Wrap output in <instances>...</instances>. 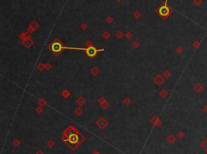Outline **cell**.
Listing matches in <instances>:
<instances>
[{
	"mask_svg": "<svg viewBox=\"0 0 207 154\" xmlns=\"http://www.w3.org/2000/svg\"><path fill=\"white\" fill-rule=\"evenodd\" d=\"M118 1H120V0H118Z\"/></svg>",
	"mask_w": 207,
	"mask_h": 154,
	"instance_id": "11",
	"label": "cell"
},
{
	"mask_svg": "<svg viewBox=\"0 0 207 154\" xmlns=\"http://www.w3.org/2000/svg\"><path fill=\"white\" fill-rule=\"evenodd\" d=\"M66 47H65V46H63L62 44L59 42V41H54V43L52 44V47H51V49L53 52H54V53H59L62 50L66 49Z\"/></svg>",
	"mask_w": 207,
	"mask_h": 154,
	"instance_id": "4",
	"label": "cell"
},
{
	"mask_svg": "<svg viewBox=\"0 0 207 154\" xmlns=\"http://www.w3.org/2000/svg\"><path fill=\"white\" fill-rule=\"evenodd\" d=\"M179 136H180V138H182L184 136V133L183 132H180V133H179Z\"/></svg>",
	"mask_w": 207,
	"mask_h": 154,
	"instance_id": "9",
	"label": "cell"
},
{
	"mask_svg": "<svg viewBox=\"0 0 207 154\" xmlns=\"http://www.w3.org/2000/svg\"><path fill=\"white\" fill-rule=\"evenodd\" d=\"M95 154H98V153H95Z\"/></svg>",
	"mask_w": 207,
	"mask_h": 154,
	"instance_id": "10",
	"label": "cell"
},
{
	"mask_svg": "<svg viewBox=\"0 0 207 154\" xmlns=\"http://www.w3.org/2000/svg\"><path fill=\"white\" fill-rule=\"evenodd\" d=\"M193 46L195 49H197V48L200 47V43L199 42H195L193 45Z\"/></svg>",
	"mask_w": 207,
	"mask_h": 154,
	"instance_id": "7",
	"label": "cell"
},
{
	"mask_svg": "<svg viewBox=\"0 0 207 154\" xmlns=\"http://www.w3.org/2000/svg\"><path fill=\"white\" fill-rule=\"evenodd\" d=\"M201 148L203 149V151L205 153H207V138L205 139L201 143Z\"/></svg>",
	"mask_w": 207,
	"mask_h": 154,
	"instance_id": "6",
	"label": "cell"
},
{
	"mask_svg": "<svg viewBox=\"0 0 207 154\" xmlns=\"http://www.w3.org/2000/svg\"><path fill=\"white\" fill-rule=\"evenodd\" d=\"M202 109H203V111L205 112V113H207V104L204 105L203 107H202Z\"/></svg>",
	"mask_w": 207,
	"mask_h": 154,
	"instance_id": "8",
	"label": "cell"
},
{
	"mask_svg": "<svg viewBox=\"0 0 207 154\" xmlns=\"http://www.w3.org/2000/svg\"><path fill=\"white\" fill-rule=\"evenodd\" d=\"M157 12L162 18L166 19L172 14V9L167 5V0H165L164 3L158 8Z\"/></svg>",
	"mask_w": 207,
	"mask_h": 154,
	"instance_id": "2",
	"label": "cell"
},
{
	"mask_svg": "<svg viewBox=\"0 0 207 154\" xmlns=\"http://www.w3.org/2000/svg\"><path fill=\"white\" fill-rule=\"evenodd\" d=\"M193 89H194V90L197 92V93H201V92H203L205 87H204V86L201 83H197L193 86Z\"/></svg>",
	"mask_w": 207,
	"mask_h": 154,
	"instance_id": "5",
	"label": "cell"
},
{
	"mask_svg": "<svg viewBox=\"0 0 207 154\" xmlns=\"http://www.w3.org/2000/svg\"><path fill=\"white\" fill-rule=\"evenodd\" d=\"M79 50H83V51L86 52V53H87V56L90 57H95L96 54H97L98 52L102 51L103 49L98 50V49H96L95 47H93V46H90V47H88V48H84V49L79 48Z\"/></svg>",
	"mask_w": 207,
	"mask_h": 154,
	"instance_id": "3",
	"label": "cell"
},
{
	"mask_svg": "<svg viewBox=\"0 0 207 154\" xmlns=\"http://www.w3.org/2000/svg\"><path fill=\"white\" fill-rule=\"evenodd\" d=\"M63 141L72 149H75V148L83 141V136L75 128L70 126L64 132Z\"/></svg>",
	"mask_w": 207,
	"mask_h": 154,
	"instance_id": "1",
	"label": "cell"
}]
</instances>
